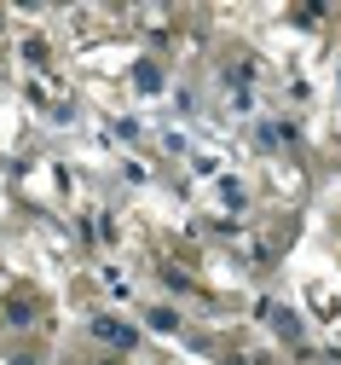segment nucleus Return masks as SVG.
<instances>
[{
  "instance_id": "20e7f679",
  "label": "nucleus",
  "mask_w": 341,
  "mask_h": 365,
  "mask_svg": "<svg viewBox=\"0 0 341 365\" xmlns=\"http://www.w3.org/2000/svg\"><path fill=\"white\" fill-rule=\"evenodd\" d=\"M6 313H12L6 325H18V331H29L35 319H41V302H29V296H12V302H6Z\"/></svg>"
},
{
  "instance_id": "7ed1b4c3",
  "label": "nucleus",
  "mask_w": 341,
  "mask_h": 365,
  "mask_svg": "<svg viewBox=\"0 0 341 365\" xmlns=\"http://www.w3.org/2000/svg\"><path fill=\"white\" fill-rule=\"evenodd\" d=\"M289 140H295V122H261V133H255L261 151H278V145H289Z\"/></svg>"
},
{
  "instance_id": "423d86ee",
  "label": "nucleus",
  "mask_w": 341,
  "mask_h": 365,
  "mask_svg": "<svg viewBox=\"0 0 341 365\" xmlns=\"http://www.w3.org/2000/svg\"><path fill=\"white\" fill-rule=\"evenodd\" d=\"M151 331H162V336H168V331H179V313H168V307H157V313H151Z\"/></svg>"
},
{
  "instance_id": "f257e3e1",
  "label": "nucleus",
  "mask_w": 341,
  "mask_h": 365,
  "mask_svg": "<svg viewBox=\"0 0 341 365\" xmlns=\"http://www.w3.org/2000/svg\"><path fill=\"white\" fill-rule=\"evenodd\" d=\"M87 331L99 336V342H105L110 354H122V359H127V354L139 348V325H122L116 313H93V319H87Z\"/></svg>"
},
{
  "instance_id": "39448f33",
  "label": "nucleus",
  "mask_w": 341,
  "mask_h": 365,
  "mask_svg": "<svg viewBox=\"0 0 341 365\" xmlns=\"http://www.w3.org/2000/svg\"><path fill=\"white\" fill-rule=\"evenodd\" d=\"M133 76H139V93H162V70H157L151 58H145V64H139Z\"/></svg>"
},
{
  "instance_id": "f03ea898",
  "label": "nucleus",
  "mask_w": 341,
  "mask_h": 365,
  "mask_svg": "<svg viewBox=\"0 0 341 365\" xmlns=\"http://www.w3.org/2000/svg\"><path fill=\"white\" fill-rule=\"evenodd\" d=\"M261 319H272V325H278V336H289V342H301V319L289 313V307H278V302H261Z\"/></svg>"
}]
</instances>
